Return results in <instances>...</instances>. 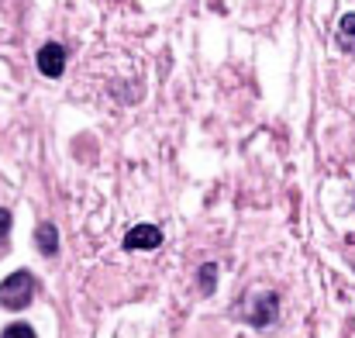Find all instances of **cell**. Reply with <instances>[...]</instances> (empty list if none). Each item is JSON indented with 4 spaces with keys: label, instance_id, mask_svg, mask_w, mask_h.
Returning <instances> with one entry per match:
<instances>
[{
    "label": "cell",
    "instance_id": "obj_1",
    "mask_svg": "<svg viewBox=\"0 0 355 338\" xmlns=\"http://www.w3.org/2000/svg\"><path fill=\"white\" fill-rule=\"evenodd\" d=\"M31 301H35V276H31V273L17 269V273H10V276L0 283V304H3L7 311H24Z\"/></svg>",
    "mask_w": 355,
    "mask_h": 338
},
{
    "label": "cell",
    "instance_id": "obj_2",
    "mask_svg": "<svg viewBox=\"0 0 355 338\" xmlns=\"http://www.w3.org/2000/svg\"><path fill=\"white\" fill-rule=\"evenodd\" d=\"M276 314H279V297L269 290H259V294H252L248 297V304L241 307V318L252 325V328H269L272 321H276Z\"/></svg>",
    "mask_w": 355,
    "mask_h": 338
},
{
    "label": "cell",
    "instance_id": "obj_3",
    "mask_svg": "<svg viewBox=\"0 0 355 338\" xmlns=\"http://www.w3.org/2000/svg\"><path fill=\"white\" fill-rule=\"evenodd\" d=\"M38 73L49 76V80H59L66 73V49L59 42H45L38 49Z\"/></svg>",
    "mask_w": 355,
    "mask_h": 338
},
{
    "label": "cell",
    "instance_id": "obj_4",
    "mask_svg": "<svg viewBox=\"0 0 355 338\" xmlns=\"http://www.w3.org/2000/svg\"><path fill=\"white\" fill-rule=\"evenodd\" d=\"M162 245V228L159 225H135L124 235V248L128 252H148Z\"/></svg>",
    "mask_w": 355,
    "mask_h": 338
},
{
    "label": "cell",
    "instance_id": "obj_5",
    "mask_svg": "<svg viewBox=\"0 0 355 338\" xmlns=\"http://www.w3.org/2000/svg\"><path fill=\"white\" fill-rule=\"evenodd\" d=\"M35 245H38L45 255H55V252H59V231H55V225H38Z\"/></svg>",
    "mask_w": 355,
    "mask_h": 338
},
{
    "label": "cell",
    "instance_id": "obj_6",
    "mask_svg": "<svg viewBox=\"0 0 355 338\" xmlns=\"http://www.w3.org/2000/svg\"><path fill=\"white\" fill-rule=\"evenodd\" d=\"M338 45L345 49V52H355V14H342V21H338Z\"/></svg>",
    "mask_w": 355,
    "mask_h": 338
},
{
    "label": "cell",
    "instance_id": "obj_7",
    "mask_svg": "<svg viewBox=\"0 0 355 338\" xmlns=\"http://www.w3.org/2000/svg\"><path fill=\"white\" fill-rule=\"evenodd\" d=\"M197 283H200L204 294H211L214 283H218V266H214V262H204V266L197 269Z\"/></svg>",
    "mask_w": 355,
    "mask_h": 338
},
{
    "label": "cell",
    "instance_id": "obj_8",
    "mask_svg": "<svg viewBox=\"0 0 355 338\" xmlns=\"http://www.w3.org/2000/svg\"><path fill=\"white\" fill-rule=\"evenodd\" d=\"M0 338H35V328H31V325H24V321H14V325H7V328H3V335Z\"/></svg>",
    "mask_w": 355,
    "mask_h": 338
},
{
    "label": "cell",
    "instance_id": "obj_9",
    "mask_svg": "<svg viewBox=\"0 0 355 338\" xmlns=\"http://www.w3.org/2000/svg\"><path fill=\"white\" fill-rule=\"evenodd\" d=\"M7 231H10V211H7V208H0V242L7 238Z\"/></svg>",
    "mask_w": 355,
    "mask_h": 338
}]
</instances>
